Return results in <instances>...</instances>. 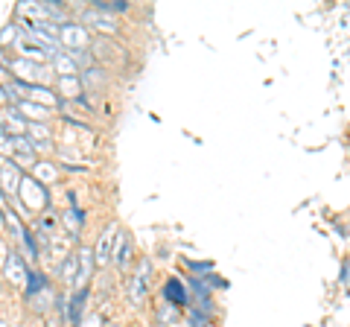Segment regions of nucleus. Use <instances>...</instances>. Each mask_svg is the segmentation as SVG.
<instances>
[{
  "instance_id": "nucleus-20",
  "label": "nucleus",
  "mask_w": 350,
  "mask_h": 327,
  "mask_svg": "<svg viewBox=\"0 0 350 327\" xmlns=\"http://www.w3.org/2000/svg\"><path fill=\"white\" fill-rule=\"evenodd\" d=\"M36 179L44 184V181H53V179H59V170L53 167V164H47V161H41V164H36Z\"/></svg>"
},
{
  "instance_id": "nucleus-5",
  "label": "nucleus",
  "mask_w": 350,
  "mask_h": 327,
  "mask_svg": "<svg viewBox=\"0 0 350 327\" xmlns=\"http://www.w3.org/2000/svg\"><path fill=\"white\" fill-rule=\"evenodd\" d=\"M21 181H24V176H21V167L9 158L0 164V193L6 196V199H12V196H18V187Z\"/></svg>"
},
{
  "instance_id": "nucleus-10",
  "label": "nucleus",
  "mask_w": 350,
  "mask_h": 327,
  "mask_svg": "<svg viewBox=\"0 0 350 327\" xmlns=\"http://www.w3.org/2000/svg\"><path fill=\"white\" fill-rule=\"evenodd\" d=\"M15 50H18V59H27V62H36V64H44L50 59V53L47 50H41L36 41H29L24 32L18 36V41H15Z\"/></svg>"
},
{
  "instance_id": "nucleus-21",
  "label": "nucleus",
  "mask_w": 350,
  "mask_h": 327,
  "mask_svg": "<svg viewBox=\"0 0 350 327\" xmlns=\"http://www.w3.org/2000/svg\"><path fill=\"white\" fill-rule=\"evenodd\" d=\"M187 322H190V327H211V313L193 307V310L187 313Z\"/></svg>"
},
{
  "instance_id": "nucleus-4",
  "label": "nucleus",
  "mask_w": 350,
  "mask_h": 327,
  "mask_svg": "<svg viewBox=\"0 0 350 327\" xmlns=\"http://www.w3.org/2000/svg\"><path fill=\"white\" fill-rule=\"evenodd\" d=\"M149 280H152V260H140L137 272L129 280V301L135 304V307H140V304L146 301V296H149Z\"/></svg>"
},
{
  "instance_id": "nucleus-19",
  "label": "nucleus",
  "mask_w": 350,
  "mask_h": 327,
  "mask_svg": "<svg viewBox=\"0 0 350 327\" xmlns=\"http://www.w3.org/2000/svg\"><path fill=\"white\" fill-rule=\"evenodd\" d=\"M178 319H181V310L172 307V304H167V301H163L161 307L155 310V322H158V324H175Z\"/></svg>"
},
{
  "instance_id": "nucleus-3",
  "label": "nucleus",
  "mask_w": 350,
  "mask_h": 327,
  "mask_svg": "<svg viewBox=\"0 0 350 327\" xmlns=\"http://www.w3.org/2000/svg\"><path fill=\"white\" fill-rule=\"evenodd\" d=\"M9 73H12V79L24 82V85H36V82H44L47 79V68L44 64H36V62H27V59H9L6 62Z\"/></svg>"
},
{
  "instance_id": "nucleus-9",
  "label": "nucleus",
  "mask_w": 350,
  "mask_h": 327,
  "mask_svg": "<svg viewBox=\"0 0 350 327\" xmlns=\"http://www.w3.org/2000/svg\"><path fill=\"white\" fill-rule=\"evenodd\" d=\"M163 298H167V304H172V307H187L190 304V292H187V283L178 280V278H170L167 283H163Z\"/></svg>"
},
{
  "instance_id": "nucleus-14",
  "label": "nucleus",
  "mask_w": 350,
  "mask_h": 327,
  "mask_svg": "<svg viewBox=\"0 0 350 327\" xmlns=\"http://www.w3.org/2000/svg\"><path fill=\"white\" fill-rule=\"evenodd\" d=\"M85 301H88V287H85V289H76L73 298L68 301V324H70V327H82Z\"/></svg>"
},
{
  "instance_id": "nucleus-23",
  "label": "nucleus",
  "mask_w": 350,
  "mask_h": 327,
  "mask_svg": "<svg viewBox=\"0 0 350 327\" xmlns=\"http://www.w3.org/2000/svg\"><path fill=\"white\" fill-rule=\"evenodd\" d=\"M50 301H56V298H53V289H44L41 296H36V298H32V304H36V310H38V313H44V310H47V304H50Z\"/></svg>"
},
{
  "instance_id": "nucleus-7",
  "label": "nucleus",
  "mask_w": 350,
  "mask_h": 327,
  "mask_svg": "<svg viewBox=\"0 0 350 327\" xmlns=\"http://www.w3.org/2000/svg\"><path fill=\"white\" fill-rule=\"evenodd\" d=\"M94 248H82V252H76V278H73V289H85L88 280L94 275Z\"/></svg>"
},
{
  "instance_id": "nucleus-8",
  "label": "nucleus",
  "mask_w": 350,
  "mask_h": 327,
  "mask_svg": "<svg viewBox=\"0 0 350 327\" xmlns=\"http://www.w3.org/2000/svg\"><path fill=\"white\" fill-rule=\"evenodd\" d=\"M117 234V228L114 225H108L105 231L100 234V239H96V246H94V263L96 266H108L111 263V257H114V237Z\"/></svg>"
},
{
  "instance_id": "nucleus-13",
  "label": "nucleus",
  "mask_w": 350,
  "mask_h": 327,
  "mask_svg": "<svg viewBox=\"0 0 350 327\" xmlns=\"http://www.w3.org/2000/svg\"><path fill=\"white\" fill-rule=\"evenodd\" d=\"M114 263L120 272H126L129 269V260H131V239L126 231H117V239H114Z\"/></svg>"
},
{
  "instance_id": "nucleus-18",
  "label": "nucleus",
  "mask_w": 350,
  "mask_h": 327,
  "mask_svg": "<svg viewBox=\"0 0 350 327\" xmlns=\"http://www.w3.org/2000/svg\"><path fill=\"white\" fill-rule=\"evenodd\" d=\"M82 222H85V213H82L79 208H70L68 213L62 216V225L68 228V231H70V237H73V239L79 237V231H82Z\"/></svg>"
},
{
  "instance_id": "nucleus-15",
  "label": "nucleus",
  "mask_w": 350,
  "mask_h": 327,
  "mask_svg": "<svg viewBox=\"0 0 350 327\" xmlns=\"http://www.w3.org/2000/svg\"><path fill=\"white\" fill-rule=\"evenodd\" d=\"M15 108L21 112V117H24V120H38V123H44V120L50 117V112H53V108L38 105V103H29V100H21Z\"/></svg>"
},
{
  "instance_id": "nucleus-6",
  "label": "nucleus",
  "mask_w": 350,
  "mask_h": 327,
  "mask_svg": "<svg viewBox=\"0 0 350 327\" xmlns=\"http://www.w3.org/2000/svg\"><path fill=\"white\" fill-rule=\"evenodd\" d=\"M3 278L15 287H27V278H29V269H27V260L21 257L18 252H9L3 260Z\"/></svg>"
},
{
  "instance_id": "nucleus-16",
  "label": "nucleus",
  "mask_w": 350,
  "mask_h": 327,
  "mask_svg": "<svg viewBox=\"0 0 350 327\" xmlns=\"http://www.w3.org/2000/svg\"><path fill=\"white\" fill-rule=\"evenodd\" d=\"M44 289H50V280H47V275H44V272H29L27 287H24V296H27V301H32L36 296H41Z\"/></svg>"
},
{
  "instance_id": "nucleus-12",
  "label": "nucleus",
  "mask_w": 350,
  "mask_h": 327,
  "mask_svg": "<svg viewBox=\"0 0 350 327\" xmlns=\"http://www.w3.org/2000/svg\"><path fill=\"white\" fill-rule=\"evenodd\" d=\"M53 73L59 76V79H68V76H79V62H76L70 53H56L53 56Z\"/></svg>"
},
{
  "instance_id": "nucleus-26",
  "label": "nucleus",
  "mask_w": 350,
  "mask_h": 327,
  "mask_svg": "<svg viewBox=\"0 0 350 327\" xmlns=\"http://www.w3.org/2000/svg\"><path fill=\"white\" fill-rule=\"evenodd\" d=\"M0 103H9V91H6V85H0Z\"/></svg>"
},
{
  "instance_id": "nucleus-24",
  "label": "nucleus",
  "mask_w": 350,
  "mask_h": 327,
  "mask_svg": "<svg viewBox=\"0 0 350 327\" xmlns=\"http://www.w3.org/2000/svg\"><path fill=\"white\" fill-rule=\"evenodd\" d=\"M190 269L202 278V275H211V272H213V263H211V260H202V263H190Z\"/></svg>"
},
{
  "instance_id": "nucleus-25",
  "label": "nucleus",
  "mask_w": 350,
  "mask_h": 327,
  "mask_svg": "<svg viewBox=\"0 0 350 327\" xmlns=\"http://www.w3.org/2000/svg\"><path fill=\"white\" fill-rule=\"evenodd\" d=\"M204 283H207V287H211V289H228V280L225 278H216V275H207V278H202Z\"/></svg>"
},
{
  "instance_id": "nucleus-1",
  "label": "nucleus",
  "mask_w": 350,
  "mask_h": 327,
  "mask_svg": "<svg viewBox=\"0 0 350 327\" xmlns=\"http://www.w3.org/2000/svg\"><path fill=\"white\" fill-rule=\"evenodd\" d=\"M18 199L27 213H41L50 208V193L36 176H24V181H21V187H18Z\"/></svg>"
},
{
  "instance_id": "nucleus-17",
  "label": "nucleus",
  "mask_w": 350,
  "mask_h": 327,
  "mask_svg": "<svg viewBox=\"0 0 350 327\" xmlns=\"http://www.w3.org/2000/svg\"><path fill=\"white\" fill-rule=\"evenodd\" d=\"M91 9H96V12L103 15H120V12H129V3L126 0H91Z\"/></svg>"
},
{
  "instance_id": "nucleus-22",
  "label": "nucleus",
  "mask_w": 350,
  "mask_h": 327,
  "mask_svg": "<svg viewBox=\"0 0 350 327\" xmlns=\"http://www.w3.org/2000/svg\"><path fill=\"white\" fill-rule=\"evenodd\" d=\"M62 278H64V283H70V287H73V278H76V254H68V257H64Z\"/></svg>"
},
{
  "instance_id": "nucleus-11",
  "label": "nucleus",
  "mask_w": 350,
  "mask_h": 327,
  "mask_svg": "<svg viewBox=\"0 0 350 327\" xmlns=\"http://www.w3.org/2000/svg\"><path fill=\"white\" fill-rule=\"evenodd\" d=\"M82 24H91L94 29H100V32H108V36H114L117 32V18H111V15H103V12H96V9H91L88 6L85 12H82Z\"/></svg>"
},
{
  "instance_id": "nucleus-2",
  "label": "nucleus",
  "mask_w": 350,
  "mask_h": 327,
  "mask_svg": "<svg viewBox=\"0 0 350 327\" xmlns=\"http://www.w3.org/2000/svg\"><path fill=\"white\" fill-rule=\"evenodd\" d=\"M59 44H62L64 53H70V56L85 53V47H88V27L76 24V21H64V24H59Z\"/></svg>"
}]
</instances>
